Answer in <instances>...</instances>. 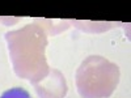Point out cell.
<instances>
[{"mask_svg":"<svg viewBox=\"0 0 131 98\" xmlns=\"http://www.w3.org/2000/svg\"><path fill=\"white\" fill-rule=\"evenodd\" d=\"M10 60L16 75L36 84L50 72L45 58L47 37L38 24H29L5 34Z\"/></svg>","mask_w":131,"mask_h":98,"instance_id":"cell-1","label":"cell"},{"mask_svg":"<svg viewBox=\"0 0 131 98\" xmlns=\"http://www.w3.org/2000/svg\"><path fill=\"white\" fill-rule=\"evenodd\" d=\"M118 81V65L98 55L86 58L76 72V85L83 98H106Z\"/></svg>","mask_w":131,"mask_h":98,"instance_id":"cell-2","label":"cell"},{"mask_svg":"<svg viewBox=\"0 0 131 98\" xmlns=\"http://www.w3.org/2000/svg\"><path fill=\"white\" fill-rule=\"evenodd\" d=\"M33 85L41 98H63L67 93L66 79L58 69L50 71L46 77Z\"/></svg>","mask_w":131,"mask_h":98,"instance_id":"cell-3","label":"cell"},{"mask_svg":"<svg viewBox=\"0 0 131 98\" xmlns=\"http://www.w3.org/2000/svg\"><path fill=\"white\" fill-rule=\"evenodd\" d=\"M0 98H30L29 93L21 88H13L10 90H7Z\"/></svg>","mask_w":131,"mask_h":98,"instance_id":"cell-4","label":"cell"}]
</instances>
